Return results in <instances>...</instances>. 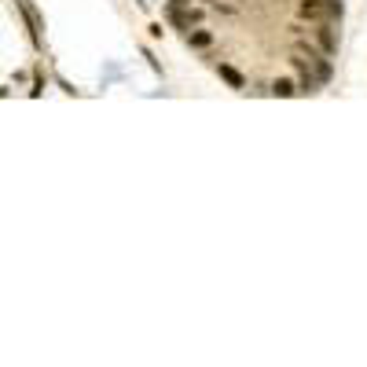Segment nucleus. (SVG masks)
Segmentation results:
<instances>
[{"mask_svg":"<svg viewBox=\"0 0 367 367\" xmlns=\"http://www.w3.org/2000/svg\"><path fill=\"white\" fill-rule=\"evenodd\" d=\"M169 19H173V26H180V30H191V26H199L202 12H199V8H184V0H173V8H169Z\"/></svg>","mask_w":367,"mask_h":367,"instance_id":"nucleus-1","label":"nucleus"},{"mask_svg":"<svg viewBox=\"0 0 367 367\" xmlns=\"http://www.w3.org/2000/svg\"><path fill=\"white\" fill-rule=\"evenodd\" d=\"M316 41H320L323 56H331V52H338V34H334V26H331V23H323V26L316 30Z\"/></svg>","mask_w":367,"mask_h":367,"instance_id":"nucleus-2","label":"nucleus"},{"mask_svg":"<svg viewBox=\"0 0 367 367\" xmlns=\"http://www.w3.org/2000/svg\"><path fill=\"white\" fill-rule=\"evenodd\" d=\"M272 96H279V100H290V96H298V85L290 78H276L272 81Z\"/></svg>","mask_w":367,"mask_h":367,"instance_id":"nucleus-3","label":"nucleus"},{"mask_svg":"<svg viewBox=\"0 0 367 367\" xmlns=\"http://www.w3.org/2000/svg\"><path fill=\"white\" fill-rule=\"evenodd\" d=\"M217 74H221V78H224V81H228V85H232V89H246L243 74H239V70H235V67H228V63H221V67H217Z\"/></svg>","mask_w":367,"mask_h":367,"instance_id":"nucleus-4","label":"nucleus"},{"mask_svg":"<svg viewBox=\"0 0 367 367\" xmlns=\"http://www.w3.org/2000/svg\"><path fill=\"white\" fill-rule=\"evenodd\" d=\"M188 45L191 48H210L213 45V34H210V30H188Z\"/></svg>","mask_w":367,"mask_h":367,"instance_id":"nucleus-5","label":"nucleus"},{"mask_svg":"<svg viewBox=\"0 0 367 367\" xmlns=\"http://www.w3.org/2000/svg\"><path fill=\"white\" fill-rule=\"evenodd\" d=\"M188 4H191V0H188Z\"/></svg>","mask_w":367,"mask_h":367,"instance_id":"nucleus-6","label":"nucleus"}]
</instances>
